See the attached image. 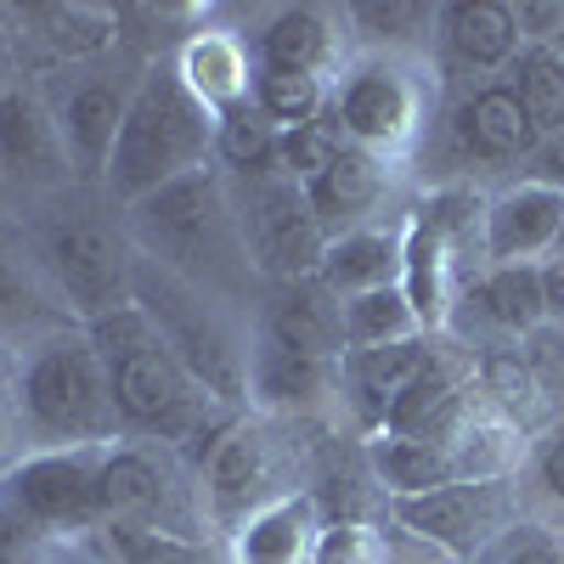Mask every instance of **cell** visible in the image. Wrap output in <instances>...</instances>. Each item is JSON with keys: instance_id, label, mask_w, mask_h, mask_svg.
<instances>
[{"instance_id": "obj_25", "label": "cell", "mask_w": 564, "mask_h": 564, "mask_svg": "<svg viewBox=\"0 0 564 564\" xmlns=\"http://www.w3.org/2000/svg\"><path fill=\"white\" fill-rule=\"evenodd\" d=\"M316 282L339 305L361 300V294H379V289H401V231L390 226H356L345 238L327 243Z\"/></svg>"}, {"instance_id": "obj_40", "label": "cell", "mask_w": 564, "mask_h": 564, "mask_svg": "<svg viewBox=\"0 0 564 564\" xmlns=\"http://www.w3.org/2000/svg\"><path fill=\"white\" fill-rule=\"evenodd\" d=\"M520 356L531 367L542 401H558L564 395V322H542L531 339H520Z\"/></svg>"}, {"instance_id": "obj_24", "label": "cell", "mask_w": 564, "mask_h": 564, "mask_svg": "<svg viewBox=\"0 0 564 564\" xmlns=\"http://www.w3.org/2000/svg\"><path fill=\"white\" fill-rule=\"evenodd\" d=\"M63 130L29 90H0V170L23 186H52L63 181Z\"/></svg>"}, {"instance_id": "obj_45", "label": "cell", "mask_w": 564, "mask_h": 564, "mask_svg": "<svg viewBox=\"0 0 564 564\" xmlns=\"http://www.w3.org/2000/svg\"><path fill=\"white\" fill-rule=\"evenodd\" d=\"M23 457V417H18V401L0 390V480H7V468Z\"/></svg>"}, {"instance_id": "obj_19", "label": "cell", "mask_w": 564, "mask_h": 564, "mask_svg": "<svg viewBox=\"0 0 564 564\" xmlns=\"http://www.w3.org/2000/svg\"><path fill=\"white\" fill-rule=\"evenodd\" d=\"M130 90L119 79H79L68 90V102L57 108V130H63V153L74 164L79 181H108L113 148H119V130H124V108H130Z\"/></svg>"}, {"instance_id": "obj_12", "label": "cell", "mask_w": 564, "mask_h": 564, "mask_svg": "<svg viewBox=\"0 0 564 564\" xmlns=\"http://www.w3.org/2000/svg\"><path fill=\"white\" fill-rule=\"evenodd\" d=\"M175 475L164 463V446L153 441H113L102 446V468H97V508H102V525H175ZM193 536V531H186Z\"/></svg>"}, {"instance_id": "obj_26", "label": "cell", "mask_w": 564, "mask_h": 564, "mask_svg": "<svg viewBox=\"0 0 564 564\" xmlns=\"http://www.w3.org/2000/svg\"><path fill=\"white\" fill-rule=\"evenodd\" d=\"M18 29L57 63L102 57L119 45V7H85V0H40V7L12 12Z\"/></svg>"}, {"instance_id": "obj_8", "label": "cell", "mask_w": 564, "mask_h": 564, "mask_svg": "<svg viewBox=\"0 0 564 564\" xmlns=\"http://www.w3.org/2000/svg\"><path fill=\"white\" fill-rule=\"evenodd\" d=\"M390 520L452 564H480L513 525V480H457L423 497H395Z\"/></svg>"}, {"instance_id": "obj_39", "label": "cell", "mask_w": 564, "mask_h": 564, "mask_svg": "<svg viewBox=\"0 0 564 564\" xmlns=\"http://www.w3.org/2000/svg\"><path fill=\"white\" fill-rule=\"evenodd\" d=\"M480 564H564V536L536 520H513Z\"/></svg>"}, {"instance_id": "obj_21", "label": "cell", "mask_w": 564, "mask_h": 564, "mask_svg": "<svg viewBox=\"0 0 564 564\" xmlns=\"http://www.w3.org/2000/svg\"><path fill=\"white\" fill-rule=\"evenodd\" d=\"M457 311L486 327V345H520L547 322L542 305V265H486L463 289Z\"/></svg>"}, {"instance_id": "obj_20", "label": "cell", "mask_w": 564, "mask_h": 564, "mask_svg": "<svg viewBox=\"0 0 564 564\" xmlns=\"http://www.w3.org/2000/svg\"><path fill=\"white\" fill-rule=\"evenodd\" d=\"M384 193H390V164L361 153V148H345L305 186V204H311V215L322 226V238L334 243V238H345V231H356V226H372Z\"/></svg>"}, {"instance_id": "obj_47", "label": "cell", "mask_w": 564, "mask_h": 564, "mask_svg": "<svg viewBox=\"0 0 564 564\" xmlns=\"http://www.w3.org/2000/svg\"><path fill=\"white\" fill-rule=\"evenodd\" d=\"M553 430H558V435H564V417H558V423H553Z\"/></svg>"}, {"instance_id": "obj_28", "label": "cell", "mask_w": 564, "mask_h": 564, "mask_svg": "<svg viewBox=\"0 0 564 564\" xmlns=\"http://www.w3.org/2000/svg\"><path fill=\"white\" fill-rule=\"evenodd\" d=\"M372 475H379L384 497H423V491H441L463 480V463L452 441H395V435H372Z\"/></svg>"}, {"instance_id": "obj_49", "label": "cell", "mask_w": 564, "mask_h": 564, "mask_svg": "<svg viewBox=\"0 0 564 564\" xmlns=\"http://www.w3.org/2000/svg\"><path fill=\"white\" fill-rule=\"evenodd\" d=\"M558 57H564V40H558Z\"/></svg>"}, {"instance_id": "obj_27", "label": "cell", "mask_w": 564, "mask_h": 564, "mask_svg": "<svg viewBox=\"0 0 564 564\" xmlns=\"http://www.w3.org/2000/svg\"><path fill=\"white\" fill-rule=\"evenodd\" d=\"M339 395V367L276 350L271 339H254L249 350V401L260 412H316Z\"/></svg>"}, {"instance_id": "obj_31", "label": "cell", "mask_w": 564, "mask_h": 564, "mask_svg": "<svg viewBox=\"0 0 564 564\" xmlns=\"http://www.w3.org/2000/svg\"><path fill=\"white\" fill-rule=\"evenodd\" d=\"M97 536L113 564H231L226 542L164 531V525H102Z\"/></svg>"}, {"instance_id": "obj_43", "label": "cell", "mask_w": 564, "mask_h": 564, "mask_svg": "<svg viewBox=\"0 0 564 564\" xmlns=\"http://www.w3.org/2000/svg\"><path fill=\"white\" fill-rule=\"evenodd\" d=\"M513 18H520V40L525 45H558L564 40V7L525 0V7H513Z\"/></svg>"}, {"instance_id": "obj_18", "label": "cell", "mask_w": 564, "mask_h": 564, "mask_svg": "<svg viewBox=\"0 0 564 564\" xmlns=\"http://www.w3.org/2000/svg\"><path fill=\"white\" fill-rule=\"evenodd\" d=\"M260 339H271L276 350H294L311 361L339 367L345 361V322H339V300L322 282H271L265 294V316H260Z\"/></svg>"}, {"instance_id": "obj_30", "label": "cell", "mask_w": 564, "mask_h": 564, "mask_svg": "<svg viewBox=\"0 0 564 564\" xmlns=\"http://www.w3.org/2000/svg\"><path fill=\"white\" fill-rule=\"evenodd\" d=\"M468 367H475V395H480L497 417H508L513 430L531 435V423L542 417L547 401H542V390H536V379H531L520 345H480L475 356H468Z\"/></svg>"}, {"instance_id": "obj_44", "label": "cell", "mask_w": 564, "mask_h": 564, "mask_svg": "<svg viewBox=\"0 0 564 564\" xmlns=\"http://www.w3.org/2000/svg\"><path fill=\"white\" fill-rule=\"evenodd\" d=\"M40 531H29L18 513H7L0 508V564H34V553H40Z\"/></svg>"}, {"instance_id": "obj_7", "label": "cell", "mask_w": 564, "mask_h": 564, "mask_svg": "<svg viewBox=\"0 0 564 564\" xmlns=\"http://www.w3.org/2000/svg\"><path fill=\"white\" fill-rule=\"evenodd\" d=\"M97 468H102V446H40V452H23L7 468V480H0V508L18 513V520L29 531H40L45 542L102 531Z\"/></svg>"}, {"instance_id": "obj_16", "label": "cell", "mask_w": 564, "mask_h": 564, "mask_svg": "<svg viewBox=\"0 0 564 564\" xmlns=\"http://www.w3.org/2000/svg\"><path fill=\"white\" fill-rule=\"evenodd\" d=\"M254 68L271 74H345V12L327 7H276L254 34Z\"/></svg>"}, {"instance_id": "obj_33", "label": "cell", "mask_w": 564, "mask_h": 564, "mask_svg": "<svg viewBox=\"0 0 564 564\" xmlns=\"http://www.w3.org/2000/svg\"><path fill=\"white\" fill-rule=\"evenodd\" d=\"M502 79H508L513 97H520L536 135L564 130V57H558V45H525Z\"/></svg>"}, {"instance_id": "obj_35", "label": "cell", "mask_w": 564, "mask_h": 564, "mask_svg": "<svg viewBox=\"0 0 564 564\" xmlns=\"http://www.w3.org/2000/svg\"><path fill=\"white\" fill-rule=\"evenodd\" d=\"M276 148H282V130L254 108H231L226 119H215V164L220 175H260V170H276Z\"/></svg>"}, {"instance_id": "obj_11", "label": "cell", "mask_w": 564, "mask_h": 564, "mask_svg": "<svg viewBox=\"0 0 564 564\" xmlns=\"http://www.w3.org/2000/svg\"><path fill=\"white\" fill-rule=\"evenodd\" d=\"M446 148L463 170H520L536 148V124L525 119L508 79H480L446 113Z\"/></svg>"}, {"instance_id": "obj_22", "label": "cell", "mask_w": 564, "mask_h": 564, "mask_svg": "<svg viewBox=\"0 0 564 564\" xmlns=\"http://www.w3.org/2000/svg\"><path fill=\"white\" fill-rule=\"evenodd\" d=\"M430 356H435V339H406V345H379V350H350L339 361V401H350L367 435H379L384 412L401 401V390L417 379Z\"/></svg>"}, {"instance_id": "obj_4", "label": "cell", "mask_w": 564, "mask_h": 564, "mask_svg": "<svg viewBox=\"0 0 564 564\" xmlns=\"http://www.w3.org/2000/svg\"><path fill=\"white\" fill-rule=\"evenodd\" d=\"M135 305L153 316V327L164 334V345L181 356V367L193 379L226 401L249 412V350H238V339L220 327V316L198 300L193 282L170 276L164 265H135Z\"/></svg>"}, {"instance_id": "obj_17", "label": "cell", "mask_w": 564, "mask_h": 564, "mask_svg": "<svg viewBox=\"0 0 564 564\" xmlns=\"http://www.w3.org/2000/svg\"><path fill=\"white\" fill-rule=\"evenodd\" d=\"M322 531L327 520H322L316 491H282L226 531V558L231 564H311Z\"/></svg>"}, {"instance_id": "obj_34", "label": "cell", "mask_w": 564, "mask_h": 564, "mask_svg": "<svg viewBox=\"0 0 564 564\" xmlns=\"http://www.w3.org/2000/svg\"><path fill=\"white\" fill-rule=\"evenodd\" d=\"M249 102H254L276 130H305V124L327 119V108H334V79L254 68V97H249Z\"/></svg>"}, {"instance_id": "obj_1", "label": "cell", "mask_w": 564, "mask_h": 564, "mask_svg": "<svg viewBox=\"0 0 564 564\" xmlns=\"http://www.w3.org/2000/svg\"><path fill=\"white\" fill-rule=\"evenodd\" d=\"M23 435L40 446H113L119 435V412L108 390V367L90 345L85 322H63L52 334H40L18 367L12 384Z\"/></svg>"}, {"instance_id": "obj_36", "label": "cell", "mask_w": 564, "mask_h": 564, "mask_svg": "<svg viewBox=\"0 0 564 564\" xmlns=\"http://www.w3.org/2000/svg\"><path fill=\"white\" fill-rule=\"evenodd\" d=\"M345 148H350V141H345V130H339L334 108H327V119H316V124H305V130H282L276 170L289 175V181H300V186H311V181H316L327 164H334Z\"/></svg>"}, {"instance_id": "obj_38", "label": "cell", "mask_w": 564, "mask_h": 564, "mask_svg": "<svg viewBox=\"0 0 564 564\" xmlns=\"http://www.w3.org/2000/svg\"><path fill=\"white\" fill-rule=\"evenodd\" d=\"M311 564H395L390 558V542L379 525L367 520H334L316 542V558Z\"/></svg>"}, {"instance_id": "obj_41", "label": "cell", "mask_w": 564, "mask_h": 564, "mask_svg": "<svg viewBox=\"0 0 564 564\" xmlns=\"http://www.w3.org/2000/svg\"><path fill=\"white\" fill-rule=\"evenodd\" d=\"M525 468H531V486H536L558 513H564V435H558V430H547V435L531 446Z\"/></svg>"}, {"instance_id": "obj_32", "label": "cell", "mask_w": 564, "mask_h": 564, "mask_svg": "<svg viewBox=\"0 0 564 564\" xmlns=\"http://www.w3.org/2000/svg\"><path fill=\"white\" fill-rule=\"evenodd\" d=\"M345 322V356L350 350H379V345H406V339H430L417 327V311L401 289H379V294H361L339 305Z\"/></svg>"}, {"instance_id": "obj_9", "label": "cell", "mask_w": 564, "mask_h": 564, "mask_svg": "<svg viewBox=\"0 0 564 564\" xmlns=\"http://www.w3.org/2000/svg\"><path fill=\"white\" fill-rule=\"evenodd\" d=\"M45 265H52L63 300L79 322H97L135 300V265L141 254L124 249V238L102 220H57L45 231Z\"/></svg>"}, {"instance_id": "obj_14", "label": "cell", "mask_w": 564, "mask_h": 564, "mask_svg": "<svg viewBox=\"0 0 564 564\" xmlns=\"http://www.w3.org/2000/svg\"><path fill=\"white\" fill-rule=\"evenodd\" d=\"M480 406L475 395V367H457L452 356H430L423 361V372L401 390V401L384 412L379 435H395V441H452L468 412ZM372 441V435H367Z\"/></svg>"}, {"instance_id": "obj_23", "label": "cell", "mask_w": 564, "mask_h": 564, "mask_svg": "<svg viewBox=\"0 0 564 564\" xmlns=\"http://www.w3.org/2000/svg\"><path fill=\"white\" fill-rule=\"evenodd\" d=\"M435 34L463 74H508L513 57L525 52L520 18H513L508 0H457V7H441Z\"/></svg>"}, {"instance_id": "obj_15", "label": "cell", "mask_w": 564, "mask_h": 564, "mask_svg": "<svg viewBox=\"0 0 564 564\" xmlns=\"http://www.w3.org/2000/svg\"><path fill=\"white\" fill-rule=\"evenodd\" d=\"M564 231V193L508 181L486 198V265H542Z\"/></svg>"}, {"instance_id": "obj_3", "label": "cell", "mask_w": 564, "mask_h": 564, "mask_svg": "<svg viewBox=\"0 0 564 564\" xmlns=\"http://www.w3.org/2000/svg\"><path fill=\"white\" fill-rule=\"evenodd\" d=\"M124 226H130L141 260L164 265L181 282L220 276L231 265H249L243 231H238V209H231V186H226V175L215 164L159 186L153 198H141L130 209Z\"/></svg>"}, {"instance_id": "obj_10", "label": "cell", "mask_w": 564, "mask_h": 564, "mask_svg": "<svg viewBox=\"0 0 564 564\" xmlns=\"http://www.w3.org/2000/svg\"><path fill=\"white\" fill-rule=\"evenodd\" d=\"M271 497H282V486H276V441H271V430L260 417L243 412L198 468V508H204V520L231 531Z\"/></svg>"}, {"instance_id": "obj_6", "label": "cell", "mask_w": 564, "mask_h": 564, "mask_svg": "<svg viewBox=\"0 0 564 564\" xmlns=\"http://www.w3.org/2000/svg\"><path fill=\"white\" fill-rule=\"evenodd\" d=\"M226 186H231V209H238L249 265L265 282H311L327 254V238L305 204V186L289 181L282 170L226 175Z\"/></svg>"}, {"instance_id": "obj_2", "label": "cell", "mask_w": 564, "mask_h": 564, "mask_svg": "<svg viewBox=\"0 0 564 564\" xmlns=\"http://www.w3.org/2000/svg\"><path fill=\"white\" fill-rule=\"evenodd\" d=\"M204 164H215V119L186 97V85L175 79L170 63H153L130 90L124 130H119V148H113L102 186L113 193V204L135 209L159 186L193 175Z\"/></svg>"}, {"instance_id": "obj_37", "label": "cell", "mask_w": 564, "mask_h": 564, "mask_svg": "<svg viewBox=\"0 0 564 564\" xmlns=\"http://www.w3.org/2000/svg\"><path fill=\"white\" fill-rule=\"evenodd\" d=\"M40 322H57V316L45 311V294L34 289V276L18 265V254L0 249V334H23V327H40Z\"/></svg>"}, {"instance_id": "obj_29", "label": "cell", "mask_w": 564, "mask_h": 564, "mask_svg": "<svg viewBox=\"0 0 564 564\" xmlns=\"http://www.w3.org/2000/svg\"><path fill=\"white\" fill-rule=\"evenodd\" d=\"M345 29L361 45V57H406L430 40V29H441V7H423V0H361V7H345Z\"/></svg>"}, {"instance_id": "obj_42", "label": "cell", "mask_w": 564, "mask_h": 564, "mask_svg": "<svg viewBox=\"0 0 564 564\" xmlns=\"http://www.w3.org/2000/svg\"><path fill=\"white\" fill-rule=\"evenodd\" d=\"M513 181H531V186H547V193H564V130L536 135L531 159L520 164V175H513Z\"/></svg>"}, {"instance_id": "obj_46", "label": "cell", "mask_w": 564, "mask_h": 564, "mask_svg": "<svg viewBox=\"0 0 564 564\" xmlns=\"http://www.w3.org/2000/svg\"><path fill=\"white\" fill-rule=\"evenodd\" d=\"M542 305H547V322H564V249L542 260Z\"/></svg>"}, {"instance_id": "obj_13", "label": "cell", "mask_w": 564, "mask_h": 564, "mask_svg": "<svg viewBox=\"0 0 564 564\" xmlns=\"http://www.w3.org/2000/svg\"><path fill=\"white\" fill-rule=\"evenodd\" d=\"M170 68L209 119H226L231 108H243L254 97V45L238 29H220V23L193 29L175 45Z\"/></svg>"}, {"instance_id": "obj_48", "label": "cell", "mask_w": 564, "mask_h": 564, "mask_svg": "<svg viewBox=\"0 0 564 564\" xmlns=\"http://www.w3.org/2000/svg\"><path fill=\"white\" fill-rule=\"evenodd\" d=\"M558 249H564V231H558Z\"/></svg>"}, {"instance_id": "obj_5", "label": "cell", "mask_w": 564, "mask_h": 564, "mask_svg": "<svg viewBox=\"0 0 564 564\" xmlns=\"http://www.w3.org/2000/svg\"><path fill=\"white\" fill-rule=\"evenodd\" d=\"M334 119L350 148L395 164L430 124V85L406 57H356L334 79Z\"/></svg>"}]
</instances>
